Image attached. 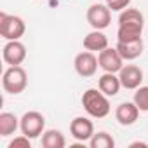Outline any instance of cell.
Returning a JSON list of instances; mask_svg holds the SVG:
<instances>
[{
	"label": "cell",
	"mask_w": 148,
	"mask_h": 148,
	"mask_svg": "<svg viewBox=\"0 0 148 148\" xmlns=\"http://www.w3.org/2000/svg\"><path fill=\"white\" fill-rule=\"evenodd\" d=\"M26 32V25L19 16L0 12V35L5 40H19Z\"/></svg>",
	"instance_id": "cell-4"
},
{
	"label": "cell",
	"mask_w": 148,
	"mask_h": 148,
	"mask_svg": "<svg viewBox=\"0 0 148 148\" xmlns=\"http://www.w3.org/2000/svg\"><path fill=\"white\" fill-rule=\"evenodd\" d=\"M139 108L136 106L134 101H125V103H120L115 110V119L120 125H132L138 117H139Z\"/></svg>",
	"instance_id": "cell-12"
},
{
	"label": "cell",
	"mask_w": 148,
	"mask_h": 148,
	"mask_svg": "<svg viewBox=\"0 0 148 148\" xmlns=\"http://www.w3.org/2000/svg\"><path fill=\"white\" fill-rule=\"evenodd\" d=\"M18 129H19V119L14 113H9V112L0 113V136L2 138L12 136Z\"/></svg>",
	"instance_id": "cell-16"
},
{
	"label": "cell",
	"mask_w": 148,
	"mask_h": 148,
	"mask_svg": "<svg viewBox=\"0 0 148 148\" xmlns=\"http://www.w3.org/2000/svg\"><path fill=\"white\" fill-rule=\"evenodd\" d=\"M70 132L77 141H89L94 134V124L87 117H75L70 122Z\"/></svg>",
	"instance_id": "cell-11"
},
{
	"label": "cell",
	"mask_w": 148,
	"mask_h": 148,
	"mask_svg": "<svg viewBox=\"0 0 148 148\" xmlns=\"http://www.w3.org/2000/svg\"><path fill=\"white\" fill-rule=\"evenodd\" d=\"M131 146H146V143H131Z\"/></svg>",
	"instance_id": "cell-22"
},
{
	"label": "cell",
	"mask_w": 148,
	"mask_h": 148,
	"mask_svg": "<svg viewBox=\"0 0 148 148\" xmlns=\"http://www.w3.org/2000/svg\"><path fill=\"white\" fill-rule=\"evenodd\" d=\"M73 66H75V71L79 73L80 77L84 79H89L92 75H96L98 71V58L91 52V51H84V52H79L73 59Z\"/></svg>",
	"instance_id": "cell-7"
},
{
	"label": "cell",
	"mask_w": 148,
	"mask_h": 148,
	"mask_svg": "<svg viewBox=\"0 0 148 148\" xmlns=\"http://www.w3.org/2000/svg\"><path fill=\"white\" fill-rule=\"evenodd\" d=\"M28 84V75L23 66H9L4 71V77H2V87L5 92L9 94H21L26 89Z\"/></svg>",
	"instance_id": "cell-3"
},
{
	"label": "cell",
	"mask_w": 148,
	"mask_h": 148,
	"mask_svg": "<svg viewBox=\"0 0 148 148\" xmlns=\"http://www.w3.org/2000/svg\"><path fill=\"white\" fill-rule=\"evenodd\" d=\"M120 87H122L120 79H119V75H115V73L105 71L103 75L98 79V89H99L103 94H106L108 98H110V96H112V98L117 96L119 91H120Z\"/></svg>",
	"instance_id": "cell-13"
},
{
	"label": "cell",
	"mask_w": 148,
	"mask_h": 148,
	"mask_svg": "<svg viewBox=\"0 0 148 148\" xmlns=\"http://www.w3.org/2000/svg\"><path fill=\"white\" fill-rule=\"evenodd\" d=\"M2 58L9 66H18L26 59V47L19 40H7L2 51Z\"/></svg>",
	"instance_id": "cell-10"
},
{
	"label": "cell",
	"mask_w": 148,
	"mask_h": 148,
	"mask_svg": "<svg viewBox=\"0 0 148 148\" xmlns=\"http://www.w3.org/2000/svg\"><path fill=\"white\" fill-rule=\"evenodd\" d=\"M89 145H91V148H113L115 146V139L108 132L99 131V132L92 134V138L89 139Z\"/></svg>",
	"instance_id": "cell-18"
},
{
	"label": "cell",
	"mask_w": 148,
	"mask_h": 148,
	"mask_svg": "<svg viewBox=\"0 0 148 148\" xmlns=\"http://www.w3.org/2000/svg\"><path fill=\"white\" fill-rule=\"evenodd\" d=\"M98 63L103 71L110 73H119L124 66V59L117 51V47H106L101 52H98Z\"/></svg>",
	"instance_id": "cell-8"
},
{
	"label": "cell",
	"mask_w": 148,
	"mask_h": 148,
	"mask_svg": "<svg viewBox=\"0 0 148 148\" xmlns=\"http://www.w3.org/2000/svg\"><path fill=\"white\" fill-rule=\"evenodd\" d=\"M106 2H110V0H106Z\"/></svg>",
	"instance_id": "cell-23"
},
{
	"label": "cell",
	"mask_w": 148,
	"mask_h": 148,
	"mask_svg": "<svg viewBox=\"0 0 148 148\" xmlns=\"http://www.w3.org/2000/svg\"><path fill=\"white\" fill-rule=\"evenodd\" d=\"M108 47V37L101 30H92L84 37V49L91 52H101Z\"/></svg>",
	"instance_id": "cell-15"
},
{
	"label": "cell",
	"mask_w": 148,
	"mask_h": 148,
	"mask_svg": "<svg viewBox=\"0 0 148 148\" xmlns=\"http://www.w3.org/2000/svg\"><path fill=\"white\" fill-rule=\"evenodd\" d=\"M119 79H120V84L124 89L136 91L143 84V70L136 64H125L119 71Z\"/></svg>",
	"instance_id": "cell-9"
},
{
	"label": "cell",
	"mask_w": 148,
	"mask_h": 148,
	"mask_svg": "<svg viewBox=\"0 0 148 148\" xmlns=\"http://www.w3.org/2000/svg\"><path fill=\"white\" fill-rule=\"evenodd\" d=\"M7 148H32V143H30V138H28V136L21 134V136L14 138V139L9 143Z\"/></svg>",
	"instance_id": "cell-20"
},
{
	"label": "cell",
	"mask_w": 148,
	"mask_h": 148,
	"mask_svg": "<svg viewBox=\"0 0 148 148\" xmlns=\"http://www.w3.org/2000/svg\"><path fill=\"white\" fill-rule=\"evenodd\" d=\"M106 5L110 7V11L122 12L131 5V0H110V2H106Z\"/></svg>",
	"instance_id": "cell-21"
},
{
	"label": "cell",
	"mask_w": 148,
	"mask_h": 148,
	"mask_svg": "<svg viewBox=\"0 0 148 148\" xmlns=\"http://www.w3.org/2000/svg\"><path fill=\"white\" fill-rule=\"evenodd\" d=\"M143 38L132 40V42H117V51L120 52L124 61H134L143 54Z\"/></svg>",
	"instance_id": "cell-14"
},
{
	"label": "cell",
	"mask_w": 148,
	"mask_h": 148,
	"mask_svg": "<svg viewBox=\"0 0 148 148\" xmlns=\"http://www.w3.org/2000/svg\"><path fill=\"white\" fill-rule=\"evenodd\" d=\"M87 23L92 26V30H105L112 23V11L105 4H92L87 9Z\"/></svg>",
	"instance_id": "cell-6"
},
{
	"label": "cell",
	"mask_w": 148,
	"mask_h": 148,
	"mask_svg": "<svg viewBox=\"0 0 148 148\" xmlns=\"http://www.w3.org/2000/svg\"><path fill=\"white\" fill-rule=\"evenodd\" d=\"M19 129L21 134L28 136L30 139L38 138L45 131V117L40 112H26L19 119Z\"/></svg>",
	"instance_id": "cell-5"
},
{
	"label": "cell",
	"mask_w": 148,
	"mask_h": 148,
	"mask_svg": "<svg viewBox=\"0 0 148 148\" xmlns=\"http://www.w3.org/2000/svg\"><path fill=\"white\" fill-rule=\"evenodd\" d=\"M82 106L87 112V115L92 119H103L112 110L108 96L103 94L99 89H87L82 94Z\"/></svg>",
	"instance_id": "cell-2"
},
{
	"label": "cell",
	"mask_w": 148,
	"mask_h": 148,
	"mask_svg": "<svg viewBox=\"0 0 148 148\" xmlns=\"http://www.w3.org/2000/svg\"><path fill=\"white\" fill-rule=\"evenodd\" d=\"M42 146L44 148H64L66 139L61 131L58 129H47L42 134Z\"/></svg>",
	"instance_id": "cell-17"
},
{
	"label": "cell",
	"mask_w": 148,
	"mask_h": 148,
	"mask_svg": "<svg viewBox=\"0 0 148 148\" xmlns=\"http://www.w3.org/2000/svg\"><path fill=\"white\" fill-rule=\"evenodd\" d=\"M136 106L141 112H148V86H139L134 92V99Z\"/></svg>",
	"instance_id": "cell-19"
},
{
	"label": "cell",
	"mask_w": 148,
	"mask_h": 148,
	"mask_svg": "<svg viewBox=\"0 0 148 148\" xmlns=\"http://www.w3.org/2000/svg\"><path fill=\"white\" fill-rule=\"evenodd\" d=\"M143 28H145V18H143V14L138 9L127 7L119 16L117 38H119V42L139 40L141 35H143Z\"/></svg>",
	"instance_id": "cell-1"
}]
</instances>
